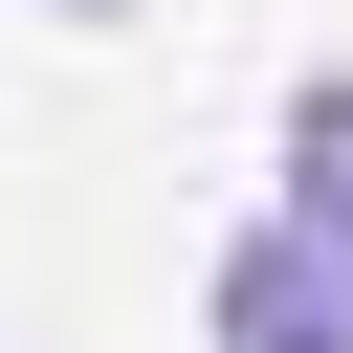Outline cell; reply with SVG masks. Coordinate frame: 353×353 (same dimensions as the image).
<instances>
[{"instance_id": "6da1fadb", "label": "cell", "mask_w": 353, "mask_h": 353, "mask_svg": "<svg viewBox=\"0 0 353 353\" xmlns=\"http://www.w3.org/2000/svg\"><path fill=\"white\" fill-rule=\"evenodd\" d=\"M199 331L221 353H353V243L287 199V221H243L221 243V287H199Z\"/></svg>"}, {"instance_id": "7a4b0ae2", "label": "cell", "mask_w": 353, "mask_h": 353, "mask_svg": "<svg viewBox=\"0 0 353 353\" xmlns=\"http://www.w3.org/2000/svg\"><path fill=\"white\" fill-rule=\"evenodd\" d=\"M287 199L353 243V66H309V88H287Z\"/></svg>"}, {"instance_id": "3957f363", "label": "cell", "mask_w": 353, "mask_h": 353, "mask_svg": "<svg viewBox=\"0 0 353 353\" xmlns=\"http://www.w3.org/2000/svg\"><path fill=\"white\" fill-rule=\"evenodd\" d=\"M66 22H132V0H66Z\"/></svg>"}]
</instances>
